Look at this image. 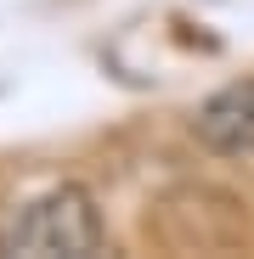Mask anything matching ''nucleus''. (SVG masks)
Wrapping results in <instances>:
<instances>
[{
  "label": "nucleus",
  "instance_id": "obj_1",
  "mask_svg": "<svg viewBox=\"0 0 254 259\" xmlns=\"http://www.w3.org/2000/svg\"><path fill=\"white\" fill-rule=\"evenodd\" d=\"M102 248H107V226L85 186H51L6 208V220H0L6 259H91Z\"/></svg>",
  "mask_w": 254,
  "mask_h": 259
},
{
  "label": "nucleus",
  "instance_id": "obj_2",
  "mask_svg": "<svg viewBox=\"0 0 254 259\" xmlns=\"http://www.w3.org/2000/svg\"><path fill=\"white\" fill-rule=\"evenodd\" d=\"M192 136L221 158H248L254 152V79H232L215 96H203L192 113Z\"/></svg>",
  "mask_w": 254,
  "mask_h": 259
}]
</instances>
